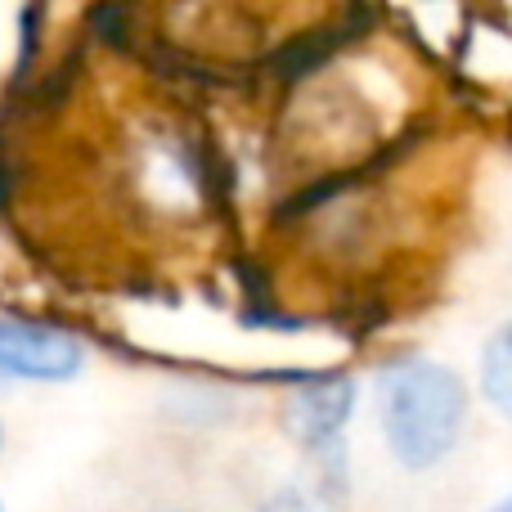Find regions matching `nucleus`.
Segmentation results:
<instances>
[{
	"label": "nucleus",
	"mask_w": 512,
	"mask_h": 512,
	"mask_svg": "<svg viewBox=\"0 0 512 512\" xmlns=\"http://www.w3.org/2000/svg\"><path fill=\"white\" fill-rule=\"evenodd\" d=\"M486 512H512V490H508V495H499V499H495V504H490Z\"/></svg>",
	"instance_id": "39448f33"
},
{
	"label": "nucleus",
	"mask_w": 512,
	"mask_h": 512,
	"mask_svg": "<svg viewBox=\"0 0 512 512\" xmlns=\"http://www.w3.org/2000/svg\"><path fill=\"white\" fill-rule=\"evenodd\" d=\"M477 396L499 423L512 427V315L490 328L477 351Z\"/></svg>",
	"instance_id": "20e7f679"
},
{
	"label": "nucleus",
	"mask_w": 512,
	"mask_h": 512,
	"mask_svg": "<svg viewBox=\"0 0 512 512\" xmlns=\"http://www.w3.org/2000/svg\"><path fill=\"white\" fill-rule=\"evenodd\" d=\"M360 409V382L351 373H315L288 391V432L310 459L319 463L324 481H346V432Z\"/></svg>",
	"instance_id": "f03ea898"
},
{
	"label": "nucleus",
	"mask_w": 512,
	"mask_h": 512,
	"mask_svg": "<svg viewBox=\"0 0 512 512\" xmlns=\"http://www.w3.org/2000/svg\"><path fill=\"white\" fill-rule=\"evenodd\" d=\"M0 512H9V508H5V504H0Z\"/></svg>",
	"instance_id": "0eeeda50"
},
{
	"label": "nucleus",
	"mask_w": 512,
	"mask_h": 512,
	"mask_svg": "<svg viewBox=\"0 0 512 512\" xmlns=\"http://www.w3.org/2000/svg\"><path fill=\"white\" fill-rule=\"evenodd\" d=\"M373 423L391 463L409 477L445 468L459 454L472 418V387L454 364L423 351H400L369 378Z\"/></svg>",
	"instance_id": "f257e3e1"
},
{
	"label": "nucleus",
	"mask_w": 512,
	"mask_h": 512,
	"mask_svg": "<svg viewBox=\"0 0 512 512\" xmlns=\"http://www.w3.org/2000/svg\"><path fill=\"white\" fill-rule=\"evenodd\" d=\"M0 454H5V423H0Z\"/></svg>",
	"instance_id": "423d86ee"
},
{
	"label": "nucleus",
	"mask_w": 512,
	"mask_h": 512,
	"mask_svg": "<svg viewBox=\"0 0 512 512\" xmlns=\"http://www.w3.org/2000/svg\"><path fill=\"white\" fill-rule=\"evenodd\" d=\"M90 351L72 328L32 315H0V382L68 387L86 373Z\"/></svg>",
	"instance_id": "7ed1b4c3"
}]
</instances>
